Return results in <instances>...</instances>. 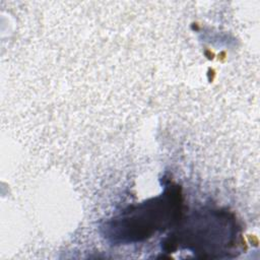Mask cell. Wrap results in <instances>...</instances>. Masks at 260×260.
I'll return each instance as SVG.
<instances>
[{
    "label": "cell",
    "mask_w": 260,
    "mask_h": 260,
    "mask_svg": "<svg viewBox=\"0 0 260 260\" xmlns=\"http://www.w3.org/2000/svg\"><path fill=\"white\" fill-rule=\"evenodd\" d=\"M180 200L175 191L148 200L136 208L124 211L109 222L110 237L120 242H134L148 238L157 230L170 225L177 217Z\"/></svg>",
    "instance_id": "obj_1"
},
{
    "label": "cell",
    "mask_w": 260,
    "mask_h": 260,
    "mask_svg": "<svg viewBox=\"0 0 260 260\" xmlns=\"http://www.w3.org/2000/svg\"><path fill=\"white\" fill-rule=\"evenodd\" d=\"M179 245L203 257H221L236 243L234 219L216 210L195 214L178 234Z\"/></svg>",
    "instance_id": "obj_2"
}]
</instances>
